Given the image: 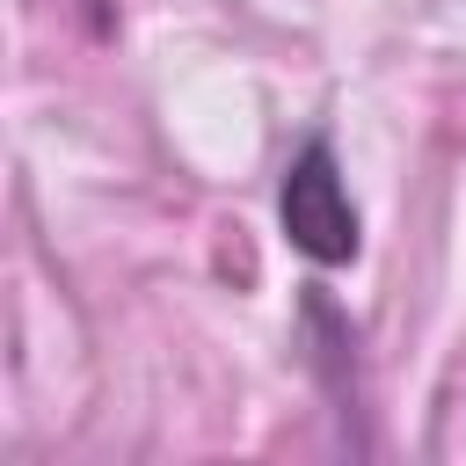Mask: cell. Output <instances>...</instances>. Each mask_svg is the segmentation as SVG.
Returning a JSON list of instances; mask_svg holds the SVG:
<instances>
[{"mask_svg": "<svg viewBox=\"0 0 466 466\" xmlns=\"http://www.w3.org/2000/svg\"><path fill=\"white\" fill-rule=\"evenodd\" d=\"M277 218H284V240L320 262V269H342L357 262L364 248V226H357V204H350V182H342V160L328 138H306L284 167V189H277Z\"/></svg>", "mask_w": 466, "mask_h": 466, "instance_id": "6da1fadb", "label": "cell"}]
</instances>
